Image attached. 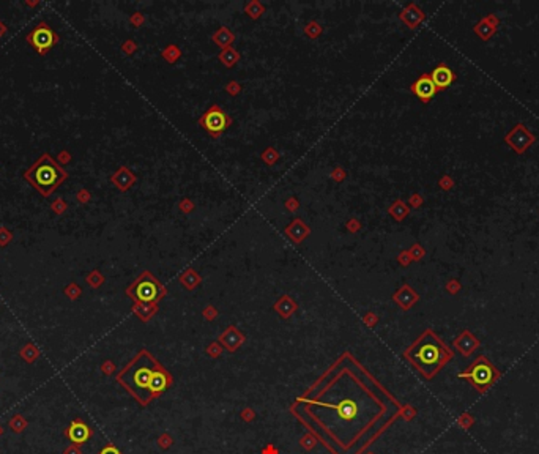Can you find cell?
I'll use <instances>...</instances> for the list:
<instances>
[{
    "mask_svg": "<svg viewBox=\"0 0 539 454\" xmlns=\"http://www.w3.org/2000/svg\"><path fill=\"white\" fill-rule=\"evenodd\" d=\"M404 357L416 371L421 372L424 379L430 380L454 358V354L440 336L427 328L405 350Z\"/></svg>",
    "mask_w": 539,
    "mask_h": 454,
    "instance_id": "6da1fadb",
    "label": "cell"
},
{
    "mask_svg": "<svg viewBox=\"0 0 539 454\" xmlns=\"http://www.w3.org/2000/svg\"><path fill=\"white\" fill-rule=\"evenodd\" d=\"M160 366L158 363L150 357L147 350L142 352L117 374V382L123 388H126L129 394H133L142 406H147L152 399L149 391L152 375Z\"/></svg>",
    "mask_w": 539,
    "mask_h": 454,
    "instance_id": "7a4b0ae2",
    "label": "cell"
},
{
    "mask_svg": "<svg viewBox=\"0 0 539 454\" xmlns=\"http://www.w3.org/2000/svg\"><path fill=\"white\" fill-rule=\"evenodd\" d=\"M67 172L47 153H44L38 161H35L30 169L25 172V178L43 196H49V194L54 192L62 181L67 180Z\"/></svg>",
    "mask_w": 539,
    "mask_h": 454,
    "instance_id": "3957f363",
    "label": "cell"
},
{
    "mask_svg": "<svg viewBox=\"0 0 539 454\" xmlns=\"http://www.w3.org/2000/svg\"><path fill=\"white\" fill-rule=\"evenodd\" d=\"M457 377L462 380H467L479 394H485L498 380H500L502 372L498 371V368L487 357L479 355L478 358L471 361V365L465 371L459 372Z\"/></svg>",
    "mask_w": 539,
    "mask_h": 454,
    "instance_id": "277c9868",
    "label": "cell"
},
{
    "mask_svg": "<svg viewBox=\"0 0 539 454\" xmlns=\"http://www.w3.org/2000/svg\"><path fill=\"white\" fill-rule=\"evenodd\" d=\"M126 293L139 305H150L153 301H158L164 295V287L152 273L143 271V273L129 285Z\"/></svg>",
    "mask_w": 539,
    "mask_h": 454,
    "instance_id": "5b68a950",
    "label": "cell"
},
{
    "mask_svg": "<svg viewBox=\"0 0 539 454\" xmlns=\"http://www.w3.org/2000/svg\"><path fill=\"white\" fill-rule=\"evenodd\" d=\"M505 142L517 155H523L536 142V136L522 122H519L506 133Z\"/></svg>",
    "mask_w": 539,
    "mask_h": 454,
    "instance_id": "8992f818",
    "label": "cell"
},
{
    "mask_svg": "<svg viewBox=\"0 0 539 454\" xmlns=\"http://www.w3.org/2000/svg\"><path fill=\"white\" fill-rule=\"evenodd\" d=\"M230 123H232L230 117L219 106H212L201 119L202 128H205L207 131L215 137H218L222 131H226Z\"/></svg>",
    "mask_w": 539,
    "mask_h": 454,
    "instance_id": "52a82bcc",
    "label": "cell"
},
{
    "mask_svg": "<svg viewBox=\"0 0 539 454\" xmlns=\"http://www.w3.org/2000/svg\"><path fill=\"white\" fill-rule=\"evenodd\" d=\"M27 40L30 41V44L38 51V53L43 54L57 43V35L52 32V29L47 27L46 24H39L29 33Z\"/></svg>",
    "mask_w": 539,
    "mask_h": 454,
    "instance_id": "ba28073f",
    "label": "cell"
},
{
    "mask_svg": "<svg viewBox=\"0 0 539 454\" xmlns=\"http://www.w3.org/2000/svg\"><path fill=\"white\" fill-rule=\"evenodd\" d=\"M63 435L67 437L73 445H84L93 435V429L82 420V418H74L67 427H65Z\"/></svg>",
    "mask_w": 539,
    "mask_h": 454,
    "instance_id": "9c48e42d",
    "label": "cell"
},
{
    "mask_svg": "<svg viewBox=\"0 0 539 454\" xmlns=\"http://www.w3.org/2000/svg\"><path fill=\"white\" fill-rule=\"evenodd\" d=\"M453 345L462 357H470L481 347V341L470 330H464V331L459 333V336L454 339Z\"/></svg>",
    "mask_w": 539,
    "mask_h": 454,
    "instance_id": "30bf717a",
    "label": "cell"
},
{
    "mask_svg": "<svg viewBox=\"0 0 539 454\" xmlns=\"http://www.w3.org/2000/svg\"><path fill=\"white\" fill-rule=\"evenodd\" d=\"M498 25H500V19H498L497 15L491 13V15L484 16L482 19H479L475 25H473V32H475L482 41H487L497 33Z\"/></svg>",
    "mask_w": 539,
    "mask_h": 454,
    "instance_id": "8fae6325",
    "label": "cell"
},
{
    "mask_svg": "<svg viewBox=\"0 0 539 454\" xmlns=\"http://www.w3.org/2000/svg\"><path fill=\"white\" fill-rule=\"evenodd\" d=\"M412 92L421 99L423 103H427L430 101L433 96H435V93L438 92L435 84L432 82L430 79V74H421L418 77V79L413 82L412 85Z\"/></svg>",
    "mask_w": 539,
    "mask_h": 454,
    "instance_id": "7c38bea8",
    "label": "cell"
},
{
    "mask_svg": "<svg viewBox=\"0 0 539 454\" xmlns=\"http://www.w3.org/2000/svg\"><path fill=\"white\" fill-rule=\"evenodd\" d=\"M430 79L435 84L437 90H446L454 81H456V73L448 67V65L440 63L438 67L433 68L430 73Z\"/></svg>",
    "mask_w": 539,
    "mask_h": 454,
    "instance_id": "4fadbf2b",
    "label": "cell"
},
{
    "mask_svg": "<svg viewBox=\"0 0 539 454\" xmlns=\"http://www.w3.org/2000/svg\"><path fill=\"white\" fill-rule=\"evenodd\" d=\"M170 382V377L164 372V369L161 366H158L156 371L153 372L152 375V380H150V386H149V391L153 396H158L160 393H163V390H166L167 385Z\"/></svg>",
    "mask_w": 539,
    "mask_h": 454,
    "instance_id": "5bb4252c",
    "label": "cell"
},
{
    "mask_svg": "<svg viewBox=\"0 0 539 454\" xmlns=\"http://www.w3.org/2000/svg\"><path fill=\"white\" fill-rule=\"evenodd\" d=\"M401 18H402V21H404L407 25H409L410 29H415V27H418V25L421 24V21L424 19V13H423V10H419L415 4H410L409 7H407V8L402 11Z\"/></svg>",
    "mask_w": 539,
    "mask_h": 454,
    "instance_id": "9a60e30c",
    "label": "cell"
},
{
    "mask_svg": "<svg viewBox=\"0 0 539 454\" xmlns=\"http://www.w3.org/2000/svg\"><path fill=\"white\" fill-rule=\"evenodd\" d=\"M418 293L410 287V285H404V287L394 295V300H396L404 309H409L412 308L416 301H418Z\"/></svg>",
    "mask_w": 539,
    "mask_h": 454,
    "instance_id": "2e32d148",
    "label": "cell"
},
{
    "mask_svg": "<svg viewBox=\"0 0 539 454\" xmlns=\"http://www.w3.org/2000/svg\"><path fill=\"white\" fill-rule=\"evenodd\" d=\"M333 409L336 410L337 417H340L342 420H347V421H350L355 417H358V406L353 404L352 400H340L339 404H333Z\"/></svg>",
    "mask_w": 539,
    "mask_h": 454,
    "instance_id": "e0dca14e",
    "label": "cell"
},
{
    "mask_svg": "<svg viewBox=\"0 0 539 454\" xmlns=\"http://www.w3.org/2000/svg\"><path fill=\"white\" fill-rule=\"evenodd\" d=\"M8 427H10V431H11V432H15V434H22V432H24V431L29 427V420L25 418V417H22V415L16 413V415H13V417L10 418V421H8Z\"/></svg>",
    "mask_w": 539,
    "mask_h": 454,
    "instance_id": "ac0fdd59",
    "label": "cell"
},
{
    "mask_svg": "<svg viewBox=\"0 0 539 454\" xmlns=\"http://www.w3.org/2000/svg\"><path fill=\"white\" fill-rule=\"evenodd\" d=\"M38 357H39V350H38V347H35L33 344H27V345H24V347L21 348V358H22L24 361L33 363V361L38 360Z\"/></svg>",
    "mask_w": 539,
    "mask_h": 454,
    "instance_id": "d6986e66",
    "label": "cell"
},
{
    "mask_svg": "<svg viewBox=\"0 0 539 454\" xmlns=\"http://www.w3.org/2000/svg\"><path fill=\"white\" fill-rule=\"evenodd\" d=\"M389 212H391V215H393L394 218L399 219V221H401V219H404L407 215H409V209H407V205H405L402 200H396V202H394V205L389 209Z\"/></svg>",
    "mask_w": 539,
    "mask_h": 454,
    "instance_id": "ffe728a7",
    "label": "cell"
},
{
    "mask_svg": "<svg viewBox=\"0 0 539 454\" xmlns=\"http://www.w3.org/2000/svg\"><path fill=\"white\" fill-rule=\"evenodd\" d=\"M457 424H459V427H462V429L467 431L475 424V417H473L471 413H462L461 417L457 418Z\"/></svg>",
    "mask_w": 539,
    "mask_h": 454,
    "instance_id": "44dd1931",
    "label": "cell"
},
{
    "mask_svg": "<svg viewBox=\"0 0 539 454\" xmlns=\"http://www.w3.org/2000/svg\"><path fill=\"white\" fill-rule=\"evenodd\" d=\"M445 289H446V292L451 293V295H457L459 292L462 290V284L459 282V279H450L448 282H446Z\"/></svg>",
    "mask_w": 539,
    "mask_h": 454,
    "instance_id": "7402d4cb",
    "label": "cell"
},
{
    "mask_svg": "<svg viewBox=\"0 0 539 454\" xmlns=\"http://www.w3.org/2000/svg\"><path fill=\"white\" fill-rule=\"evenodd\" d=\"M438 186L443 189V191H451L454 188V180L451 175H443L440 180H438Z\"/></svg>",
    "mask_w": 539,
    "mask_h": 454,
    "instance_id": "603a6c76",
    "label": "cell"
},
{
    "mask_svg": "<svg viewBox=\"0 0 539 454\" xmlns=\"http://www.w3.org/2000/svg\"><path fill=\"white\" fill-rule=\"evenodd\" d=\"M409 253H410L412 259H415V261H418V259H421L424 256V249L419 244H415L412 248V251H409Z\"/></svg>",
    "mask_w": 539,
    "mask_h": 454,
    "instance_id": "cb8c5ba5",
    "label": "cell"
},
{
    "mask_svg": "<svg viewBox=\"0 0 539 454\" xmlns=\"http://www.w3.org/2000/svg\"><path fill=\"white\" fill-rule=\"evenodd\" d=\"M98 454H122L120 452V449H118L115 445H112V443H108L106 446H104Z\"/></svg>",
    "mask_w": 539,
    "mask_h": 454,
    "instance_id": "d4e9b609",
    "label": "cell"
},
{
    "mask_svg": "<svg viewBox=\"0 0 539 454\" xmlns=\"http://www.w3.org/2000/svg\"><path fill=\"white\" fill-rule=\"evenodd\" d=\"M65 292H67V295H68L70 298H73V300H74V298H77L79 295H81V289H79L77 285H70V287H67V290H65Z\"/></svg>",
    "mask_w": 539,
    "mask_h": 454,
    "instance_id": "484cf974",
    "label": "cell"
},
{
    "mask_svg": "<svg viewBox=\"0 0 539 454\" xmlns=\"http://www.w3.org/2000/svg\"><path fill=\"white\" fill-rule=\"evenodd\" d=\"M63 454H82V449L79 445H68L67 448L63 449Z\"/></svg>",
    "mask_w": 539,
    "mask_h": 454,
    "instance_id": "4316f807",
    "label": "cell"
},
{
    "mask_svg": "<svg viewBox=\"0 0 539 454\" xmlns=\"http://www.w3.org/2000/svg\"><path fill=\"white\" fill-rule=\"evenodd\" d=\"M114 363H111V361H104L103 363V366H101V371L104 372V374H106V375H111L112 372H114Z\"/></svg>",
    "mask_w": 539,
    "mask_h": 454,
    "instance_id": "83f0119b",
    "label": "cell"
},
{
    "mask_svg": "<svg viewBox=\"0 0 539 454\" xmlns=\"http://www.w3.org/2000/svg\"><path fill=\"white\" fill-rule=\"evenodd\" d=\"M399 261H401V264H402L404 267H407V265L410 264V261H412L410 253H409V251H404V253L401 254V257H399Z\"/></svg>",
    "mask_w": 539,
    "mask_h": 454,
    "instance_id": "f1b7e54d",
    "label": "cell"
},
{
    "mask_svg": "<svg viewBox=\"0 0 539 454\" xmlns=\"http://www.w3.org/2000/svg\"><path fill=\"white\" fill-rule=\"evenodd\" d=\"M88 282L93 285V287H96V285H100V284L103 282V279H101V276L98 278V275H91V276L88 278Z\"/></svg>",
    "mask_w": 539,
    "mask_h": 454,
    "instance_id": "f546056e",
    "label": "cell"
},
{
    "mask_svg": "<svg viewBox=\"0 0 539 454\" xmlns=\"http://www.w3.org/2000/svg\"><path fill=\"white\" fill-rule=\"evenodd\" d=\"M410 202H412V205H413V207H419V205L423 204V197L419 196V194H415V196H412Z\"/></svg>",
    "mask_w": 539,
    "mask_h": 454,
    "instance_id": "4dcf8cb0",
    "label": "cell"
},
{
    "mask_svg": "<svg viewBox=\"0 0 539 454\" xmlns=\"http://www.w3.org/2000/svg\"><path fill=\"white\" fill-rule=\"evenodd\" d=\"M5 434V429H4V426L2 424H0V437H2Z\"/></svg>",
    "mask_w": 539,
    "mask_h": 454,
    "instance_id": "1f68e13d",
    "label": "cell"
},
{
    "mask_svg": "<svg viewBox=\"0 0 539 454\" xmlns=\"http://www.w3.org/2000/svg\"><path fill=\"white\" fill-rule=\"evenodd\" d=\"M4 32H5V27H4V25H2V24H0V35H2Z\"/></svg>",
    "mask_w": 539,
    "mask_h": 454,
    "instance_id": "d6a6232c",
    "label": "cell"
}]
</instances>
